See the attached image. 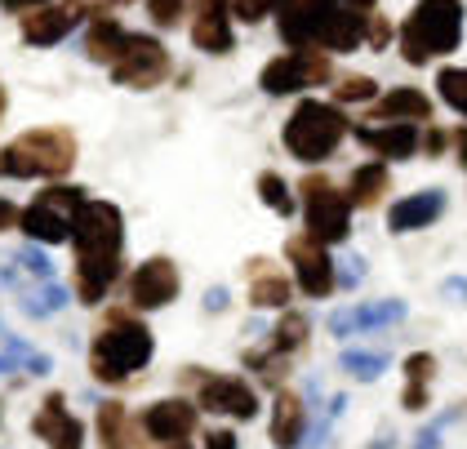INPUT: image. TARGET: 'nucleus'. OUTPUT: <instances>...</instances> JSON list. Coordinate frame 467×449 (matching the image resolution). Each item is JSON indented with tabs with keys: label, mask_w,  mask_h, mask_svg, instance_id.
<instances>
[{
	"label": "nucleus",
	"mask_w": 467,
	"mask_h": 449,
	"mask_svg": "<svg viewBox=\"0 0 467 449\" xmlns=\"http://www.w3.org/2000/svg\"><path fill=\"white\" fill-rule=\"evenodd\" d=\"M441 147H445V134H441V130H431V134H428V151H441Z\"/></svg>",
	"instance_id": "obj_46"
},
{
	"label": "nucleus",
	"mask_w": 467,
	"mask_h": 449,
	"mask_svg": "<svg viewBox=\"0 0 467 449\" xmlns=\"http://www.w3.org/2000/svg\"><path fill=\"white\" fill-rule=\"evenodd\" d=\"M192 40H196V49H205V54H227V49L236 45L227 0H205V5H201V14H196V23H192Z\"/></svg>",
	"instance_id": "obj_21"
},
{
	"label": "nucleus",
	"mask_w": 467,
	"mask_h": 449,
	"mask_svg": "<svg viewBox=\"0 0 467 449\" xmlns=\"http://www.w3.org/2000/svg\"><path fill=\"white\" fill-rule=\"evenodd\" d=\"M338 365H343V370H348V374H352L357 382H379V379H383V370H388L392 360H388L383 351H365V347H348V351L338 356Z\"/></svg>",
	"instance_id": "obj_29"
},
{
	"label": "nucleus",
	"mask_w": 467,
	"mask_h": 449,
	"mask_svg": "<svg viewBox=\"0 0 467 449\" xmlns=\"http://www.w3.org/2000/svg\"><path fill=\"white\" fill-rule=\"evenodd\" d=\"M338 103H369L374 94H379V85L369 80V76H348V80H338Z\"/></svg>",
	"instance_id": "obj_34"
},
{
	"label": "nucleus",
	"mask_w": 467,
	"mask_h": 449,
	"mask_svg": "<svg viewBox=\"0 0 467 449\" xmlns=\"http://www.w3.org/2000/svg\"><path fill=\"white\" fill-rule=\"evenodd\" d=\"M357 139L379 151L383 161H410L419 151V125L414 120H383V125H357Z\"/></svg>",
	"instance_id": "obj_17"
},
{
	"label": "nucleus",
	"mask_w": 467,
	"mask_h": 449,
	"mask_svg": "<svg viewBox=\"0 0 467 449\" xmlns=\"http://www.w3.org/2000/svg\"><path fill=\"white\" fill-rule=\"evenodd\" d=\"M187 5L192 0H147V14H151L156 27H174L182 14H187Z\"/></svg>",
	"instance_id": "obj_35"
},
{
	"label": "nucleus",
	"mask_w": 467,
	"mask_h": 449,
	"mask_svg": "<svg viewBox=\"0 0 467 449\" xmlns=\"http://www.w3.org/2000/svg\"><path fill=\"white\" fill-rule=\"evenodd\" d=\"M179 267L170 258H147L139 263V272L130 277V303L139 311H161L179 298Z\"/></svg>",
	"instance_id": "obj_13"
},
{
	"label": "nucleus",
	"mask_w": 467,
	"mask_h": 449,
	"mask_svg": "<svg viewBox=\"0 0 467 449\" xmlns=\"http://www.w3.org/2000/svg\"><path fill=\"white\" fill-rule=\"evenodd\" d=\"M348 130H352V125H348L343 107L321 103V99H303V103L294 107V116L285 120L281 142L289 147L294 161L317 165V161H329V156L338 151V142L348 139Z\"/></svg>",
	"instance_id": "obj_6"
},
{
	"label": "nucleus",
	"mask_w": 467,
	"mask_h": 449,
	"mask_svg": "<svg viewBox=\"0 0 467 449\" xmlns=\"http://www.w3.org/2000/svg\"><path fill=\"white\" fill-rule=\"evenodd\" d=\"M9 227H18V205L0 196V232H9Z\"/></svg>",
	"instance_id": "obj_41"
},
{
	"label": "nucleus",
	"mask_w": 467,
	"mask_h": 449,
	"mask_svg": "<svg viewBox=\"0 0 467 449\" xmlns=\"http://www.w3.org/2000/svg\"><path fill=\"white\" fill-rule=\"evenodd\" d=\"M139 427L147 432V441H156V445H182V441L196 432V405L182 401V396L156 401V405L143 410Z\"/></svg>",
	"instance_id": "obj_15"
},
{
	"label": "nucleus",
	"mask_w": 467,
	"mask_h": 449,
	"mask_svg": "<svg viewBox=\"0 0 467 449\" xmlns=\"http://www.w3.org/2000/svg\"><path fill=\"white\" fill-rule=\"evenodd\" d=\"M227 308V289L214 285V289H205V311H223Z\"/></svg>",
	"instance_id": "obj_42"
},
{
	"label": "nucleus",
	"mask_w": 467,
	"mask_h": 449,
	"mask_svg": "<svg viewBox=\"0 0 467 449\" xmlns=\"http://www.w3.org/2000/svg\"><path fill=\"white\" fill-rule=\"evenodd\" d=\"M258 196H263V205L272 209V214H281V218H289L294 214V196H289V183L281 178V173H258Z\"/></svg>",
	"instance_id": "obj_31"
},
{
	"label": "nucleus",
	"mask_w": 467,
	"mask_h": 449,
	"mask_svg": "<svg viewBox=\"0 0 467 449\" xmlns=\"http://www.w3.org/2000/svg\"><path fill=\"white\" fill-rule=\"evenodd\" d=\"M374 116H379V120H431V99L423 89H414V85H400V89H392V94L379 103Z\"/></svg>",
	"instance_id": "obj_25"
},
{
	"label": "nucleus",
	"mask_w": 467,
	"mask_h": 449,
	"mask_svg": "<svg viewBox=\"0 0 467 449\" xmlns=\"http://www.w3.org/2000/svg\"><path fill=\"white\" fill-rule=\"evenodd\" d=\"M161 449H192V445H187V441H182V445H161Z\"/></svg>",
	"instance_id": "obj_49"
},
{
	"label": "nucleus",
	"mask_w": 467,
	"mask_h": 449,
	"mask_svg": "<svg viewBox=\"0 0 467 449\" xmlns=\"http://www.w3.org/2000/svg\"><path fill=\"white\" fill-rule=\"evenodd\" d=\"M196 379V410L210 414H227L236 423L258 418V392L236 374H192Z\"/></svg>",
	"instance_id": "obj_11"
},
{
	"label": "nucleus",
	"mask_w": 467,
	"mask_h": 449,
	"mask_svg": "<svg viewBox=\"0 0 467 449\" xmlns=\"http://www.w3.org/2000/svg\"><path fill=\"white\" fill-rule=\"evenodd\" d=\"M289 263H294V277H298V289L307 294V298H325L329 289H334V258H329V245L312 241V236H294L285 245Z\"/></svg>",
	"instance_id": "obj_12"
},
{
	"label": "nucleus",
	"mask_w": 467,
	"mask_h": 449,
	"mask_svg": "<svg viewBox=\"0 0 467 449\" xmlns=\"http://www.w3.org/2000/svg\"><path fill=\"white\" fill-rule=\"evenodd\" d=\"M285 0H232V14L241 18V23H263L267 14H276Z\"/></svg>",
	"instance_id": "obj_36"
},
{
	"label": "nucleus",
	"mask_w": 467,
	"mask_h": 449,
	"mask_svg": "<svg viewBox=\"0 0 467 449\" xmlns=\"http://www.w3.org/2000/svg\"><path fill=\"white\" fill-rule=\"evenodd\" d=\"M388 192V165L383 161H369V165H357L352 170V192H348V205L357 209H369L383 201Z\"/></svg>",
	"instance_id": "obj_27"
},
{
	"label": "nucleus",
	"mask_w": 467,
	"mask_h": 449,
	"mask_svg": "<svg viewBox=\"0 0 467 449\" xmlns=\"http://www.w3.org/2000/svg\"><path fill=\"white\" fill-rule=\"evenodd\" d=\"M431 379H436V360H431V351H414V356L405 360V392H400V410H410V414L428 410Z\"/></svg>",
	"instance_id": "obj_22"
},
{
	"label": "nucleus",
	"mask_w": 467,
	"mask_h": 449,
	"mask_svg": "<svg viewBox=\"0 0 467 449\" xmlns=\"http://www.w3.org/2000/svg\"><path fill=\"white\" fill-rule=\"evenodd\" d=\"M454 142H459V165L467 170V130H459V134H454Z\"/></svg>",
	"instance_id": "obj_45"
},
{
	"label": "nucleus",
	"mask_w": 467,
	"mask_h": 449,
	"mask_svg": "<svg viewBox=\"0 0 467 449\" xmlns=\"http://www.w3.org/2000/svg\"><path fill=\"white\" fill-rule=\"evenodd\" d=\"M5 107H9V99H5V85H0V116H5Z\"/></svg>",
	"instance_id": "obj_48"
},
{
	"label": "nucleus",
	"mask_w": 467,
	"mask_h": 449,
	"mask_svg": "<svg viewBox=\"0 0 467 449\" xmlns=\"http://www.w3.org/2000/svg\"><path fill=\"white\" fill-rule=\"evenodd\" d=\"M125 40H130V32H125L116 18H108V14H103V18H94V23H89V32H85V54H89L94 63H108V68H111V63L120 58Z\"/></svg>",
	"instance_id": "obj_23"
},
{
	"label": "nucleus",
	"mask_w": 467,
	"mask_h": 449,
	"mask_svg": "<svg viewBox=\"0 0 467 449\" xmlns=\"http://www.w3.org/2000/svg\"><path fill=\"white\" fill-rule=\"evenodd\" d=\"M307 334H312V320L303 316V311H289L276 320V329H272V343L263 347V351H272L276 360H294L303 347H307Z\"/></svg>",
	"instance_id": "obj_24"
},
{
	"label": "nucleus",
	"mask_w": 467,
	"mask_h": 449,
	"mask_svg": "<svg viewBox=\"0 0 467 449\" xmlns=\"http://www.w3.org/2000/svg\"><path fill=\"white\" fill-rule=\"evenodd\" d=\"M441 214H445V192H441V187H428V192H414V196L396 201V205L388 209V227H392L396 236H410V232L431 227Z\"/></svg>",
	"instance_id": "obj_18"
},
{
	"label": "nucleus",
	"mask_w": 467,
	"mask_h": 449,
	"mask_svg": "<svg viewBox=\"0 0 467 449\" xmlns=\"http://www.w3.org/2000/svg\"><path fill=\"white\" fill-rule=\"evenodd\" d=\"M334 71H329V58H321V49H289L281 58H272L258 85L263 94L272 99H285V94H298V89H312V85H325Z\"/></svg>",
	"instance_id": "obj_9"
},
{
	"label": "nucleus",
	"mask_w": 467,
	"mask_h": 449,
	"mask_svg": "<svg viewBox=\"0 0 467 449\" xmlns=\"http://www.w3.org/2000/svg\"><path fill=\"white\" fill-rule=\"evenodd\" d=\"M205 449H236V432H227V427H218L205 436Z\"/></svg>",
	"instance_id": "obj_39"
},
{
	"label": "nucleus",
	"mask_w": 467,
	"mask_h": 449,
	"mask_svg": "<svg viewBox=\"0 0 467 449\" xmlns=\"http://www.w3.org/2000/svg\"><path fill=\"white\" fill-rule=\"evenodd\" d=\"M32 432L49 449H85V423L67 410V396L63 392H49L40 401L36 418H32Z\"/></svg>",
	"instance_id": "obj_14"
},
{
	"label": "nucleus",
	"mask_w": 467,
	"mask_h": 449,
	"mask_svg": "<svg viewBox=\"0 0 467 449\" xmlns=\"http://www.w3.org/2000/svg\"><path fill=\"white\" fill-rule=\"evenodd\" d=\"M170 76V54L156 36H139L130 32L120 58L111 63V80L125 85V89H156L161 80Z\"/></svg>",
	"instance_id": "obj_10"
},
{
	"label": "nucleus",
	"mask_w": 467,
	"mask_h": 449,
	"mask_svg": "<svg viewBox=\"0 0 467 449\" xmlns=\"http://www.w3.org/2000/svg\"><path fill=\"white\" fill-rule=\"evenodd\" d=\"M85 205V187H45L32 205L18 214V227L32 245H63L72 236V214Z\"/></svg>",
	"instance_id": "obj_8"
},
{
	"label": "nucleus",
	"mask_w": 467,
	"mask_h": 449,
	"mask_svg": "<svg viewBox=\"0 0 467 449\" xmlns=\"http://www.w3.org/2000/svg\"><path fill=\"white\" fill-rule=\"evenodd\" d=\"M67 303H72V294H67L63 285H54V280H45L36 294H23V298H18V308L27 311V316H36V320H40V316H54V311H63Z\"/></svg>",
	"instance_id": "obj_30"
},
{
	"label": "nucleus",
	"mask_w": 467,
	"mask_h": 449,
	"mask_svg": "<svg viewBox=\"0 0 467 449\" xmlns=\"http://www.w3.org/2000/svg\"><path fill=\"white\" fill-rule=\"evenodd\" d=\"M360 280H365V258H348V267H343V277H334V285H343V289H357Z\"/></svg>",
	"instance_id": "obj_37"
},
{
	"label": "nucleus",
	"mask_w": 467,
	"mask_h": 449,
	"mask_svg": "<svg viewBox=\"0 0 467 449\" xmlns=\"http://www.w3.org/2000/svg\"><path fill=\"white\" fill-rule=\"evenodd\" d=\"M76 165L72 130H27L0 147V178H63Z\"/></svg>",
	"instance_id": "obj_5"
},
{
	"label": "nucleus",
	"mask_w": 467,
	"mask_h": 449,
	"mask_svg": "<svg viewBox=\"0 0 467 449\" xmlns=\"http://www.w3.org/2000/svg\"><path fill=\"white\" fill-rule=\"evenodd\" d=\"M151 356H156V339H151V329H147L143 320H134V316H111L108 325L94 334V343H89V374L99 382H108V387H120V382H130L139 370L151 365Z\"/></svg>",
	"instance_id": "obj_3"
},
{
	"label": "nucleus",
	"mask_w": 467,
	"mask_h": 449,
	"mask_svg": "<svg viewBox=\"0 0 467 449\" xmlns=\"http://www.w3.org/2000/svg\"><path fill=\"white\" fill-rule=\"evenodd\" d=\"M303 436H307V405H303V396L276 387V401H272V445L303 449Z\"/></svg>",
	"instance_id": "obj_19"
},
{
	"label": "nucleus",
	"mask_w": 467,
	"mask_h": 449,
	"mask_svg": "<svg viewBox=\"0 0 467 449\" xmlns=\"http://www.w3.org/2000/svg\"><path fill=\"white\" fill-rule=\"evenodd\" d=\"M76 23H80V9H67V5H36L32 14H23V40H27V45H58L63 36H72Z\"/></svg>",
	"instance_id": "obj_20"
},
{
	"label": "nucleus",
	"mask_w": 467,
	"mask_h": 449,
	"mask_svg": "<svg viewBox=\"0 0 467 449\" xmlns=\"http://www.w3.org/2000/svg\"><path fill=\"white\" fill-rule=\"evenodd\" d=\"M405 303L400 298H379V303H357V308H343L329 316V334L334 339H352V334H374L383 325L405 320Z\"/></svg>",
	"instance_id": "obj_16"
},
{
	"label": "nucleus",
	"mask_w": 467,
	"mask_h": 449,
	"mask_svg": "<svg viewBox=\"0 0 467 449\" xmlns=\"http://www.w3.org/2000/svg\"><path fill=\"white\" fill-rule=\"evenodd\" d=\"M94 423H99V441H103V449H130L134 445V427H130V414H125L120 401H103Z\"/></svg>",
	"instance_id": "obj_28"
},
{
	"label": "nucleus",
	"mask_w": 467,
	"mask_h": 449,
	"mask_svg": "<svg viewBox=\"0 0 467 449\" xmlns=\"http://www.w3.org/2000/svg\"><path fill=\"white\" fill-rule=\"evenodd\" d=\"M379 0H285L281 14V40L289 49H329L352 54L365 45V27L374 18Z\"/></svg>",
	"instance_id": "obj_2"
},
{
	"label": "nucleus",
	"mask_w": 467,
	"mask_h": 449,
	"mask_svg": "<svg viewBox=\"0 0 467 449\" xmlns=\"http://www.w3.org/2000/svg\"><path fill=\"white\" fill-rule=\"evenodd\" d=\"M23 370H27V374H49V370H54V360H49L45 351H36V356H32V360H27Z\"/></svg>",
	"instance_id": "obj_43"
},
{
	"label": "nucleus",
	"mask_w": 467,
	"mask_h": 449,
	"mask_svg": "<svg viewBox=\"0 0 467 449\" xmlns=\"http://www.w3.org/2000/svg\"><path fill=\"white\" fill-rule=\"evenodd\" d=\"M45 0H0V9H9V14H23V9H36Z\"/></svg>",
	"instance_id": "obj_44"
},
{
	"label": "nucleus",
	"mask_w": 467,
	"mask_h": 449,
	"mask_svg": "<svg viewBox=\"0 0 467 449\" xmlns=\"http://www.w3.org/2000/svg\"><path fill=\"white\" fill-rule=\"evenodd\" d=\"M298 192H303V223H307V236L321 241V245L348 241V232H352V205H348V196H343L325 173H307Z\"/></svg>",
	"instance_id": "obj_7"
},
{
	"label": "nucleus",
	"mask_w": 467,
	"mask_h": 449,
	"mask_svg": "<svg viewBox=\"0 0 467 449\" xmlns=\"http://www.w3.org/2000/svg\"><path fill=\"white\" fill-rule=\"evenodd\" d=\"M250 303L254 308H289V280L267 267V258H254V280H250Z\"/></svg>",
	"instance_id": "obj_26"
},
{
	"label": "nucleus",
	"mask_w": 467,
	"mask_h": 449,
	"mask_svg": "<svg viewBox=\"0 0 467 449\" xmlns=\"http://www.w3.org/2000/svg\"><path fill=\"white\" fill-rule=\"evenodd\" d=\"M463 0H419L414 14L400 27V54L405 63L423 68L428 58H445L463 40Z\"/></svg>",
	"instance_id": "obj_4"
},
{
	"label": "nucleus",
	"mask_w": 467,
	"mask_h": 449,
	"mask_svg": "<svg viewBox=\"0 0 467 449\" xmlns=\"http://www.w3.org/2000/svg\"><path fill=\"white\" fill-rule=\"evenodd\" d=\"M76 245V298L85 308H99L108 289L120 277V254H125V218L111 201H89L72 214Z\"/></svg>",
	"instance_id": "obj_1"
},
{
	"label": "nucleus",
	"mask_w": 467,
	"mask_h": 449,
	"mask_svg": "<svg viewBox=\"0 0 467 449\" xmlns=\"http://www.w3.org/2000/svg\"><path fill=\"white\" fill-rule=\"evenodd\" d=\"M441 294H445L450 303H467V277H445L441 280Z\"/></svg>",
	"instance_id": "obj_38"
},
{
	"label": "nucleus",
	"mask_w": 467,
	"mask_h": 449,
	"mask_svg": "<svg viewBox=\"0 0 467 449\" xmlns=\"http://www.w3.org/2000/svg\"><path fill=\"white\" fill-rule=\"evenodd\" d=\"M445 445V441H441V427H423V432H419V441H414V449H441Z\"/></svg>",
	"instance_id": "obj_40"
},
{
	"label": "nucleus",
	"mask_w": 467,
	"mask_h": 449,
	"mask_svg": "<svg viewBox=\"0 0 467 449\" xmlns=\"http://www.w3.org/2000/svg\"><path fill=\"white\" fill-rule=\"evenodd\" d=\"M396 441H388V436H383V441H379V445H369V449H392Z\"/></svg>",
	"instance_id": "obj_47"
},
{
	"label": "nucleus",
	"mask_w": 467,
	"mask_h": 449,
	"mask_svg": "<svg viewBox=\"0 0 467 449\" xmlns=\"http://www.w3.org/2000/svg\"><path fill=\"white\" fill-rule=\"evenodd\" d=\"M9 263H18V272H23V277H32V280H40V285H45V280H54V263L45 258V249H36V245L18 249Z\"/></svg>",
	"instance_id": "obj_33"
},
{
	"label": "nucleus",
	"mask_w": 467,
	"mask_h": 449,
	"mask_svg": "<svg viewBox=\"0 0 467 449\" xmlns=\"http://www.w3.org/2000/svg\"><path fill=\"white\" fill-rule=\"evenodd\" d=\"M436 89L459 116H467V68H441L436 71Z\"/></svg>",
	"instance_id": "obj_32"
}]
</instances>
